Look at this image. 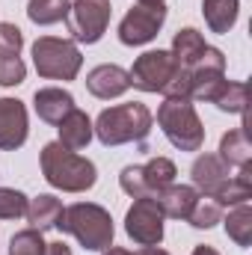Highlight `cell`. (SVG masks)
<instances>
[{"instance_id": "7a4b0ae2", "label": "cell", "mask_w": 252, "mask_h": 255, "mask_svg": "<svg viewBox=\"0 0 252 255\" xmlns=\"http://www.w3.org/2000/svg\"><path fill=\"white\" fill-rule=\"evenodd\" d=\"M57 229L77 238V244L86 250V253H104L113 247V217L107 208L95 205V202H74L68 205L57 223Z\"/></svg>"}, {"instance_id": "7402d4cb", "label": "cell", "mask_w": 252, "mask_h": 255, "mask_svg": "<svg viewBox=\"0 0 252 255\" xmlns=\"http://www.w3.org/2000/svg\"><path fill=\"white\" fill-rule=\"evenodd\" d=\"M223 226H226V235H229L241 250H247L252 244V208H250V202L235 205V208L229 211V217H223Z\"/></svg>"}, {"instance_id": "4316f807", "label": "cell", "mask_w": 252, "mask_h": 255, "mask_svg": "<svg viewBox=\"0 0 252 255\" xmlns=\"http://www.w3.org/2000/svg\"><path fill=\"white\" fill-rule=\"evenodd\" d=\"M45 238H42V232H36V229H24V232H18V235H12V241H9V255H45Z\"/></svg>"}, {"instance_id": "8fae6325", "label": "cell", "mask_w": 252, "mask_h": 255, "mask_svg": "<svg viewBox=\"0 0 252 255\" xmlns=\"http://www.w3.org/2000/svg\"><path fill=\"white\" fill-rule=\"evenodd\" d=\"M30 122H27V107L18 98H0V148L15 151L27 142Z\"/></svg>"}, {"instance_id": "ba28073f", "label": "cell", "mask_w": 252, "mask_h": 255, "mask_svg": "<svg viewBox=\"0 0 252 255\" xmlns=\"http://www.w3.org/2000/svg\"><path fill=\"white\" fill-rule=\"evenodd\" d=\"M175 71H178V65L172 60V54L157 48V51L139 54L130 65L127 77H130V86H136L139 92H163L166 83L175 77Z\"/></svg>"}, {"instance_id": "2e32d148", "label": "cell", "mask_w": 252, "mask_h": 255, "mask_svg": "<svg viewBox=\"0 0 252 255\" xmlns=\"http://www.w3.org/2000/svg\"><path fill=\"white\" fill-rule=\"evenodd\" d=\"M63 202L57 199V196H51V193H39L36 199H30L27 202V223H30V229H36V232H48V229H57V223H60V217H63Z\"/></svg>"}, {"instance_id": "ffe728a7", "label": "cell", "mask_w": 252, "mask_h": 255, "mask_svg": "<svg viewBox=\"0 0 252 255\" xmlns=\"http://www.w3.org/2000/svg\"><path fill=\"white\" fill-rule=\"evenodd\" d=\"M175 175H178V169H175V163L169 157H151L148 163L139 166V178H142L145 196H157L169 184H175Z\"/></svg>"}, {"instance_id": "3957f363", "label": "cell", "mask_w": 252, "mask_h": 255, "mask_svg": "<svg viewBox=\"0 0 252 255\" xmlns=\"http://www.w3.org/2000/svg\"><path fill=\"white\" fill-rule=\"evenodd\" d=\"M151 125H154L151 110L139 101H127L101 110L92 130L104 145H125V142H142L151 133Z\"/></svg>"}, {"instance_id": "5b68a950", "label": "cell", "mask_w": 252, "mask_h": 255, "mask_svg": "<svg viewBox=\"0 0 252 255\" xmlns=\"http://www.w3.org/2000/svg\"><path fill=\"white\" fill-rule=\"evenodd\" d=\"M33 65L39 77L48 80H74L83 68V54L77 42L57 39V36H39L33 42Z\"/></svg>"}, {"instance_id": "6da1fadb", "label": "cell", "mask_w": 252, "mask_h": 255, "mask_svg": "<svg viewBox=\"0 0 252 255\" xmlns=\"http://www.w3.org/2000/svg\"><path fill=\"white\" fill-rule=\"evenodd\" d=\"M42 163V175L51 187L63 193H86L95 187L98 181V169L89 157H80L77 151L65 148L60 139L48 142L39 154Z\"/></svg>"}, {"instance_id": "f546056e", "label": "cell", "mask_w": 252, "mask_h": 255, "mask_svg": "<svg viewBox=\"0 0 252 255\" xmlns=\"http://www.w3.org/2000/svg\"><path fill=\"white\" fill-rule=\"evenodd\" d=\"M24 48V33L15 24L0 21V57H18Z\"/></svg>"}, {"instance_id": "d6a6232c", "label": "cell", "mask_w": 252, "mask_h": 255, "mask_svg": "<svg viewBox=\"0 0 252 255\" xmlns=\"http://www.w3.org/2000/svg\"><path fill=\"white\" fill-rule=\"evenodd\" d=\"M190 255H220V253H217L214 247H205V244H202V247H196V250H193Z\"/></svg>"}, {"instance_id": "9a60e30c", "label": "cell", "mask_w": 252, "mask_h": 255, "mask_svg": "<svg viewBox=\"0 0 252 255\" xmlns=\"http://www.w3.org/2000/svg\"><path fill=\"white\" fill-rule=\"evenodd\" d=\"M154 199H157L163 217H169V220H184V223H187L190 211H193L196 202H199V190H196L193 184H169L166 190H160Z\"/></svg>"}, {"instance_id": "277c9868", "label": "cell", "mask_w": 252, "mask_h": 255, "mask_svg": "<svg viewBox=\"0 0 252 255\" xmlns=\"http://www.w3.org/2000/svg\"><path fill=\"white\" fill-rule=\"evenodd\" d=\"M157 125L178 151H199L205 145V125L190 98H166L157 110Z\"/></svg>"}, {"instance_id": "e575fe53", "label": "cell", "mask_w": 252, "mask_h": 255, "mask_svg": "<svg viewBox=\"0 0 252 255\" xmlns=\"http://www.w3.org/2000/svg\"><path fill=\"white\" fill-rule=\"evenodd\" d=\"M136 3H145V6H157V3H163V0H136Z\"/></svg>"}, {"instance_id": "8992f818", "label": "cell", "mask_w": 252, "mask_h": 255, "mask_svg": "<svg viewBox=\"0 0 252 255\" xmlns=\"http://www.w3.org/2000/svg\"><path fill=\"white\" fill-rule=\"evenodd\" d=\"M110 12H113L110 0H74L65 18L71 42H80V45L101 42V36L110 27Z\"/></svg>"}, {"instance_id": "f1b7e54d", "label": "cell", "mask_w": 252, "mask_h": 255, "mask_svg": "<svg viewBox=\"0 0 252 255\" xmlns=\"http://www.w3.org/2000/svg\"><path fill=\"white\" fill-rule=\"evenodd\" d=\"M27 77V65L21 57H0V86H21Z\"/></svg>"}, {"instance_id": "44dd1931", "label": "cell", "mask_w": 252, "mask_h": 255, "mask_svg": "<svg viewBox=\"0 0 252 255\" xmlns=\"http://www.w3.org/2000/svg\"><path fill=\"white\" fill-rule=\"evenodd\" d=\"M205 36L199 33V30H193V27H184V30H178L175 33V39H172V60H175V65L178 68H184V71H190L193 68V63L205 54Z\"/></svg>"}, {"instance_id": "52a82bcc", "label": "cell", "mask_w": 252, "mask_h": 255, "mask_svg": "<svg viewBox=\"0 0 252 255\" xmlns=\"http://www.w3.org/2000/svg\"><path fill=\"white\" fill-rule=\"evenodd\" d=\"M163 211L154 196H139L125 214V232L136 247H160L163 241Z\"/></svg>"}, {"instance_id": "5bb4252c", "label": "cell", "mask_w": 252, "mask_h": 255, "mask_svg": "<svg viewBox=\"0 0 252 255\" xmlns=\"http://www.w3.org/2000/svg\"><path fill=\"white\" fill-rule=\"evenodd\" d=\"M74 107H77L74 95L60 86H45V89H36V95H33V110L48 125H60Z\"/></svg>"}, {"instance_id": "7c38bea8", "label": "cell", "mask_w": 252, "mask_h": 255, "mask_svg": "<svg viewBox=\"0 0 252 255\" xmlns=\"http://www.w3.org/2000/svg\"><path fill=\"white\" fill-rule=\"evenodd\" d=\"M190 178H193V187L199 190V196H217L220 187L232 178V166H226L220 160V154H199L190 166Z\"/></svg>"}, {"instance_id": "d4e9b609", "label": "cell", "mask_w": 252, "mask_h": 255, "mask_svg": "<svg viewBox=\"0 0 252 255\" xmlns=\"http://www.w3.org/2000/svg\"><path fill=\"white\" fill-rule=\"evenodd\" d=\"M211 104H217L223 113H238V116H244V113H247V83H244V80H226L223 89L217 92V98H214Z\"/></svg>"}, {"instance_id": "484cf974", "label": "cell", "mask_w": 252, "mask_h": 255, "mask_svg": "<svg viewBox=\"0 0 252 255\" xmlns=\"http://www.w3.org/2000/svg\"><path fill=\"white\" fill-rule=\"evenodd\" d=\"M187 223L193 229H214L217 223H223V205L211 196H199L196 208L190 211Z\"/></svg>"}, {"instance_id": "30bf717a", "label": "cell", "mask_w": 252, "mask_h": 255, "mask_svg": "<svg viewBox=\"0 0 252 255\" xmlns=\"http://www.w3.org/2000/svg\"><path fill=\"white\" fill-rule=\"evenodd\" d=\"M166 21V6L157 3V6H145V3H136L133 9H127V15L119 21V42L127 48H139V45H148L160 27Z\"/></svg>"}, {"instance_id": "83f0119b", "label": "cell", "mask_w": 252, "mask_h": 255, "mask_svg": "<svg viewBox=\"0 0 252 255\" xmlns=\"http://www.w3.org/2000/svg\"><path fill=\"white\" fill-rule=\"evenodd\" d=\"M27 196L15 187H0V220H18L27 214Z\"/></svg>"}, {"instance_id": "ac0fdd59", "label": "cell", "mask_w": 252, "mask_h": 255, "mask_svg": "<svg viewBox=\"0 0 252 255\" xmlns=\"http://www.w3.org/2000/svg\"><path fill=\"white\" fill-rule=\"evenodd\" d=\"M202 15L211 33L226 36L241 15V0H202Z\"/></svg>"}, {"instance_id": "9c48e42d", "label": "cell", "mask_w": 252, "mask_h": 255, "mask_svg": "<svg viewBox=\"0 0 252 255\" xmlns=\"http://www.w3.org/2000/svg\"><path fill=\"white\" fill-rule=\"evenodd\" d=\"M190 74V101H214L226 83V54L220 48H205V54L193 63Z\"/></svg>"}, {"instance_id": "d6986e66", "label": "cell", "mask_w": 252, "mask_h": 255, "mask_svg": "<svg viewBox=\"0 0 252 255\" xmlns=\"http://www.w3.org/2000/svg\"><path fill=\"white\" fill-rule=\"evenodd\" d=\"M220 160L226 166L250 169L252 145H250V136H247V128H235V130L223 133V139H220Z\"/></svg>"}, {"instance_id": "4dcf8cb0", "label": "cell", "mask_w": 252, "mask_h": 255, "mask_svg": "<svg viewBox=\"0 0 252 255\" xmlns=\"http://www.w3.org/2000/svg\"><path fill=\"white\" fill-rule=\"evenodd\" d=\"M45 255H71V250H68V244H63V241H54V244L45 247Z\"/></svg>"}, {"instance_id": "603a6c76", "label": "cell", "mask_w": 252, "mask_h": 255, "mask_svg": "<svg viewBox=\"0 0 252 255\" xmlns=\"http://www.w3.org/2000/svg\"><path fill=\"white\" fill-rule=\"evenodd\" d=\"M223 208L226 205H244V202H250L252 199V169H238V172H232V178L220 187V193L214 196Z\"/></svg>"}, {"instance_id": "1f68e13d", "label": "cell", "mask_w": 252, "mask_h": 255, "mask_svg": "<svg viewBox=\"0 0 252 255\" xmlns=\"http://www.w3.org/2000/svg\"><path fill=\"white\" fill-rule=\"evenodd\" d=\"M136 255H169V253H166V250H160V247H142Z\"/></svg>"}, {"instance_id": "836d02e7", "label": "cell", "mask_w": 252, "mask_h": 255, "mask_svg": "<svg viewBox=\"0 0 252 255\" xmlns=\"http://www.w3.org/2000/svg\"><path fill=\"white\" fill-rule=\"evenodd\" d=\"M101 255H133V253H127V250H122V247H110V250H104Z\"/></svg>"}, {"instance_id": "e0dca14e", "label": "cell", "mask_w": 252, "mask_h": 255, "mask_svg": "<svg viewBox=\"0 0 252 255\" xmlns=\"http://www.w3.org/2000/svg\"><path fill=\"white\" fill-rule=\"evenodd\" d=\"M57 128H60V142H63L65 148H71V151L86 148V145L92 142V136H95L92 119H89L83 110H77V107H74Z\"/></svg>"}, {"instance_id": "4fadbf2b", "label": "cell", "mask_w": 252, "mask_h": 255, "mask_svg": "<svg viewBox=\"0 0 252 255\" xmlns=\"http://www.w3.org/2000/svg\"><path fill=\"white\" fill-rule=\"evenodd\" d=\"M86 89L101 98V101H110V98H119L130 89V77L122 65H113V63H104V65H95L89 74H86Z\"/></svg>"}, {"instance_id": "cb8c5ba5", "label": "cell", "mask_w": 252, "mask_h": 255, "mask_svg": "<svg viewBox=\"0 0 252 255\" xmlns=\"http://www.w3.org/2000/svg\"><path fill=\"white\" fill-rule=\"evenodd\" d=\"M71 0H27V18L39 27H51L68 18Z\"/></svg>"}]
</instances>
